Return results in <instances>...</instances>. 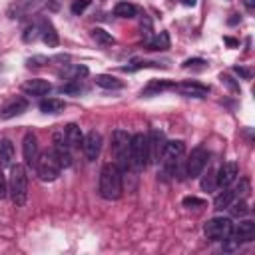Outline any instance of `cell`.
<instances>
[{
    "mask_svg": "<svg viewBox=\"0 0 255 255\" xmlns=\"http://www.w3.org/2000/svg\"><path fill=\"white\" fill-rule=\"evenodd\" d=\"M88 6H90V0H74V4H72V12H74V14H82Z\"/></svg>",
    "mask_w": 255,
    "mask_h": 255,
    "instance_id": "34",
    "label": "cell"
},
{
    "mask_svg": "<svg viewBox=\"0 0 255 255\" xmlns=\"http://www.w3.org/2000/svg\"><path fill=\"white\" fill-rule=\"evenodd\" d=\"M183 207H187V209H199V207H205V199H201V197H195V195H187V197H183Z\"/></svg>",
    "mask_w": 255,
    "mask_h": 255,
    "instance_id": "31",
    "label": "cell"
},
{
    "mask_svg": "<svg viewBox=\"0 0 255 255\" xmlns=\"http://www.w3.org/2000/svg\"><path fill=\"white\" fill-rule=\"evenodd\" d=\"M203 231L213 241H223L233 233V223L229 217H213L203 225Z\"/></svg>",
    "mask_w": 255,
    "mask_h": 255,
    "instance_id": "6",
    "label": "cell"
},
{
    "mask_svg": "<svg viewBox=\"0 0 255 255\" xmlns=\"http://www.w3.org/2000/svg\"><path fill=\"white\" fill-rule=\"evenodd\" d=\"M8 193V181L4 177V171H2V165H0V199H4Z\"/></svg>",
    "mask_w": 255,
    "mask_h": 255,
    "instance_id": "36",
    "label": "cell"
},
{
    "mask_svg": "<svg viewBox=\"0 0 255 255\" xmlns=\"http://www.w3.org/2000/svg\"><path fill=\"white\" fill-rule=\"evenodd\" d=\"M38 108H40V112H44V114H60V112L64 110V102L58 100V98H46V100H42V102L38 104Z\"/></svg>",
    "mask_w": 255,
    "mask_h": 255,
    "instance_id": "22",
    "label": "cell"
},
{
    "mask_svg": "<svg viewBox=\"0 0 255 255\" xmlns=\"http://www.w3.org/2000/svg\"><path fill=\"white\" fill-rule=\"evenodd\" d=\"M229 209V213L233 215V217H243V215H247L249 213V205H247V201L245 199H239V201H231V205L227 207Z\"/></svg>",
    "mask_w": 255,
    "mask_h": 255,
    "instance_id": "27",
    "label": "cell"
},
{
    "mask_svg": "<svg viewBox=\"0 0 255 255\" xmlns=\"http://www.w3.org/2000/svg\"><path fill=\"white\" fill-rule=\"evenodd\" d=\"M173 90H175L177 94H181V96H187V98H205L207 92H209L207 86H203V84H199V82H191V80L181 82V84H175Z\"/></svg>",
    "mask_w": 255,
    "mask_h": 255,
    "instance_id": "10",
    "label": "cell"
},
{
    "mask_svg": "<svg viewBox=\"0 0 255 255\" xmlns=\"http://www.w3.org/2000/svg\"><path fill=\"white\" fill-rule=\"evenodd\" d=\"M207 159H209V153H207L203 147L193 149L191 155H189V159L185 161V175L191 177V179H193V177H199V175L203 173L205 165H207Z\"/></svg>",
    "mask_w": 255,
    "mask_h": 255,
    "instance_id": "7",
    "label": "cell"
},
{
    "mask_svg": "<svg viewBox=\"0 0 255 255\" xmlns=\"http://www.w3.org/2000/svg\"><path fill=\"white\" fill-rule=\"evenodd\" d=\"M114 14L120 18H133V16H137V8L129 2H118L114 6Z\"/></svg>",
    "mask_w": 255,
    "mask_h": 255,
    "instance_id": "24",
    "label": "cell"
},
{
    "mask_svg": "<svg viewBox=\"0 0 255 255\" xmlns=\"http://www.w3.org/2000/svg\"><path fill=\"white\" fill-rule=\"evenodd\" d=\"M50 60L46 58V56H32V58H28L26 60V66L28 68H42V66H46Z\"/></svg>",
    "mask_w": 255,
    "mask_h": 255,
    "instance_id": "33",
    "label": "cell"
},
{
    "mask_svg": "<svg viewBox=\"0 0 255 255\" xmlns=\"http://www.w3.org/2000/svg\"><path fill=\"white\" fill-rule=\"evenodd\" d=\"M8 195L16 207H22L28 199V173H26V167L22 163H16L10 167Z\"/></svg>",
    "mask_w": 255,
    "mask_h": 255,
    "instance_id": "2",
    "label": "cell"
},
{
    "mask_svg": "<svg viewBox=\"0 0 255 255\" xmlns=\"http://www.w3.org/2000/svg\"><path fill=\"white\" fill-rule=\"evenodd\" d=\"M237 173H239V167H237L235 161H227V163H223V165L219 167V171L215 173L217 185H219V187H227V185H231V183L235 181Z\"/></svg>",
    "mask_w": 255,
    "mask_h": 255,
    "instance_id": "12",
    "label": "cell"
},
{
    "mask_svg": "<svg viewBox=\"0 0 255 255\" xmlns=\"http://www.w3.org/2000/svg\"><path fill=\"white\" fill-rule=\"evenodd\" d=\"M235 191H237L235 195H239V193H241L243 197H245V195H249V181H247V179H243V181H241V187H237Z\"/></svg>",
    "mask_w": 255,
    "mask_h": 255,
    "instance_id": "38",
    "label": "cell"
},
{
    "mask_svg": "<svg viewBox=\"0 0 255 255\" xmlns=\"http://www.w3.org/2000/svg\"><path fill=\"white\" fill-rule=\"evenodd\" d=\"M100 88H104V90H120L124 84H122V80H118L116 76H110V74H100V76H96V80H94Z\"/></svg>",
    "mask_w": 255,
    "mask_h": 255,
    "instance_id": "21",
    "label": "cell"
},
{
    "mask_svg": "<svg viewBox=\"0 0 255 255\" xmlns=\"http://www.w3.org/2000/svg\"><path fill=\"white\" fill-rule=\"evenodd\" d=\"M22 153H24V161L28 167H36V161H38V155H40V147H38V139L32 131H28L24 135V141H22Z\"/></svg>",
    "mask_w": 255,
    "mask_h": 255,
    "instance_id": "9",
    "label": "cell"
},
{
    "mask_svg": "<svg viewBox=\"0 0 255 255\" xmlns=\"http://www.w3.org/2000/svg\"><path fill=\"white\" fill-rule=\"evenodd\" d=\"M28 110V100L26 98H22V96H18V98H14L12 102H8L4 108H2V118L4 120H10V118H14V116H20L22 112H26Z\"/></svg>",
    "mask_w": 255,
    "mask_h": 255,
    "instance_id": "15",
    "label": "cell"
},
{
    "mask_svg": "<svg viewBox=\"0 0 255 255\" xmlns=\"http://www.w3.org/2000/svg\"><path fill=\"white\" fill-rule=\"evenodd\" d=\"M40 38H42V42H44L48 48H56L58 42H60L58 32H56L54 24H52L48 18H42V20H40Z\"/></svg>",
    "mask_w": 255,
    "mask_h": 255,
    "instance_id": "13",
    "label": "cell"
},
{
    "mask_svg": "<svg viewBox=\"0 0 255 255\" xmlns=\"http://www.w3.org/2000/svg\"><path fill=\"white\" fill-rule=\"evenodd\" d=\"M243 4H245L247 10H253L255 8V0H243Z\"/></svg>",
    "mask_w": 255,
    "mask_h": 255,
    "instance_id": "40",
    "label": "cell"
},
{
    "mask_svg": "<svg viewBox=\"0 0 255 255\" xmlns=\"http://www.w3.org/2000/svg\"><path fill=\"white\" fill-rule=\"evenodd\" d=\"M22 38H24V42H28V44H30V42H36V40L40 38V22L28 26V28L24 30V36H22Z\"/></svg>",
    "mask_w": 255,
    "mask_h": 255,
    "instance_id": "30",
    "label": "cell"
},
{
    "mask_svg": "<svg viewBox=\"0 0 255 255\" xmlns=\"http://www.w3.org/2000/svg\"><path fill=\"white\" fill-rule=\"evenodd\" d=\"M237 20H239V16L233 14V18H229V24H237Z\"/></svg>",
    "mask_w": 255,
    "mask_h": 255,
    "instance_id": "42",
    "label": "cell"
},
{
    "mask_svg": "<svg viewBox=\"0 0 255 255\" xmlns=\"http://www.w3.org/2000/svg\"><path fill=\"white\" fill-rule=\"evenodd\" d=\"M235 199V189H223L215 199H213V209L217 211H223L231 205V201Z\"/></svg>",
    "mask_w": 255,
    "mask_h": 255,
    "instance_id": "19",
    "label": "cell"
},
{
    "mask_svg": "<svg viewBox=\"0 0 255 255\" xmlns=\"http://www.w3.org/2000/svg\"><path fill=\"white\" fill-rule=\"evenodd\" d=\"M173 86H175V82H167V80H159V82H151L143 92H141V96H151V94H155V92H161V90H173Z\"/></svg>",
    "mask_w": 255,
    "mask_h": 255,
    "instance_id": "26",
    "label": "cell"
},
{
    "mask_svg": "<svg viewBox=\"0 0 255 255\" xmlns=\"http://www.w3.org/2000/svg\"><path fill=\"white\" fill-rule=\"evenodd\" d=\"M147 139H149V161H159L161 149H163V143H165L163 133L157 131V129H153V131L147 135Z\"/></svg>",
    "mask_w": 255,
    "mask_h": 255,
    "instance_id": "18",
    "label": "cell"
},
{
    "mask_svg": "<svg viewBox=\"0 0 255 255\" xmlns=\"http://www.w3.org/2000/svg\"><path fill=\"white\" fill-rule=\"evenodd\" d=\"M225 44H229V46H237V42H235L233 38H225Z\"/></svg>",
    "mask_w": 255,
    "mask_h": 255,
    "instance_id": "41",
    "label": "cell"
},
{
    "mask_svg": "<svg viewBox=\"0 0 255 255\" xmlns=\"http://www.w3.org/2000/svg\"><path fill=\"white\" fill-rule=\"evenodd\" d=\"M46 6L50 10H58L60 8V0H46Z\"/></svg>",
    "mask_w": 255,
    "mask_h": 255,
    "instance_id": "39",
    "label": "cell"
},
{
    "mask_svg": "<svg viewBox=\"0 0 255 255\" xmlns=\"http://www.w3.org/2000/svg\"><path fill=\"white\" fill-rule=\"evenodd\" d=\"M122 189V169L116 163H106L100 171V195L108 201H114L120 199Z\"/></svg>",
    "mask_w": 255,
    "mask_h": 255,
    "instance_id": "1",
    "label": "cell"
},
{
    "mask_svg": "<svg viewBox=\"0 0 255 255\" xmlns=\"http://www.w3.org/2000/svg\"><path fill=\"white\" fill-rule=\"evenodd\" d=\"M60 92H64V94H80L82 92V82L80 80H70L68 84H64L60 88Z\"/></svg>",
    "mask_w": 255,
    "mask_h": 255,
    "instance_id": "32",
    "label": "cell"
},
{
    "mask_svg": "<svg viewBox=\"0 0 255 255\" xmlns=\"http://www.w3.org/2000/svg\"><path fill=\"white\" fill-rule=\"evenodd\" d=\"M205 60H201V58H193V60H185L183 62V68H205Z\"/></svg>",
    "mask_w": 255,
    "mask_h": 255,
    "instance_id": "35",
    "label": "cell"
},
{
    "mask_svg": "<svg viewBox=\"0 0 255 255\" xmlns=\"http://www.w3.org/2000/svg\"><path fill=\"white\" fill-rule=\"evenodd\" d=\"M129 141H131V135L126 129H116L114 135H112V151H114V157H116L114 163L122 171L131 167V163H129Z\"/></svg>",
    "mask_w": 255,
    "mask_h": 255,
    "instance_id": "4",
    "label": "cell"
},
{
    "mask_svg": "<svg viewBox=\"0 0 255 255\" xmlns=\"http://www.w3.org/2000/svg\"><path fill=\"white\" fill-rule=\"evenodd\" d=\"M233 72H235L237 76H241V78H245V80H251V72H249L247 68H241V66H235V68H233Z\"/></svg>",
    "mask_w": 255,
    "mask_h": 255,
    "instance_id": "37",
    "label": "cell"
},
{
    "mask_svg": "<svg viewBox=\"0 0 255 255\" xmlns=\"http://www.w3.org/2000/svg\"><path fill=\"white\" fill-rule=\"evenodd\" d=\"M52 90V84L48 80H40V78H34V80H28L22 84V92L30 94V96H44Z\"/></svg>",
    "mask_w": 255,
    "mask_h": 255,
    "instance_id": "14",
    "label": "cell"
},
{
    "mask_svg": "<svg viewBox=\"0 0 255 255\" xmlns=\"http://www.w3.org/2000/svg\"><path fill=\"white\" fill-rule=\"evenodd\" d=\"M14 145L10 139H0V165H12Z\"/></svg>",
    "mask_w": 255,
    "mask_h": 255,
    "instance_id": "23",
    "label": "cell"
},
{
    "mask_svg": "<svg viewBox=\"0 0 255 255\" xmlns=\"http://www.w3.org/2000/svg\"><path fill=\"white\" fill-rule=\"evenodd\" d=\"M219 80H221V84H223L229 92H233V94H239V92H241L239 82H237V80H233V76H229V74H221V76H219Z\"/></svg>",
    "mask_w": 255,
    "mask_h": 255,
    "instance_id": "29",
    "label": "cell"
},
{
    "mask_svg": "<svg viewBox=\"0 0 255 255\" xmlns=\"http://www.w3.org/2000/svg\"><path fill=\"white\" fill-rule=\"evenodd\" d=\"M147 48H149V50H155V52L167 50V48H169V34H167V32L155 34L151 40H147Z\"/></svg>",
    "mask_w": 255,
    "mask_h": 255,
    "instance_id": "20",
    "label": "cell"
},
{
    "mask_svg": "<svg viewBox=\"0 0 255 255\" xmlns=\"http://www.w3.org/2000/svg\"><path fill=\"white\" fill-rule=\"evenodd\" d=\"M92 38H94L98 44H102V46H114V44H116L114 36H112L110 32H106L104 28H94V30H92Z\"/></svg>",
    "mask_w": 255,
    "mask_h": 255,
    "instance_id": "25",
    "label": "cell"
},
{
    "mask_svg": "<svg viewBox=\"0 0 255 255\" xmlns=\"http://www.w3.org/2000/svg\"><path fill=\"white\" fill-rule=\"evenodd\" d=\"M237 241H253L255 237V221L251 219H243L237 223V227H233V233H231Z\"/></svg>",
    "mask_w": 255,
    "mask_h": 255,
    "instance_id": "16",
    "label": "cell"
},
{
    "mask_svg": "<svg viewBox=\"0 0 255 255\" xmlns=\"http://www.w3.org/2000/svg\"><path fill=\"white\" fill-rule=\"evenodd\" d=\"M64 139H66L68 147L80 149L82 143H84V133H82L80 126H76V124H68V126L64 128Z\"/></svg>",
    "mask_w": 255,
    "mask_h": 255,
    "instance_id": "17",
    "label": "cell"
},
{
    "mask_svg": "<svg viewBox=\"0 0 255 255\" xmlns=\"http://www.w3.org/2000/svg\"><path fill=\"white\" fill-rule=\"evenodd\" d=\"M82 149H84V155H86L88 161L98 159V155H100V151H102V135H100L96 129L88 131V133L84 135Z\"/></svg>",
    "mask_w": 255,
    "mask_h": 255,
    "instance_id": "8",
    "label": "cell"
},
{
    "mask_svg": "<svg viewBox=\"0 0 255 255\" xmlns=\"http://www.w3.org/2000/svg\"><path fill=\"white\" fill-rule=\"evenodd\" d=\"M42 4H46V0H18L8 8V16L10 18H22V16L38 10V6H42Z\"/></svg>",
    "mask_w": 255,
    "mask_h": 255,
    "instance_id": "11",
    "label": "cell"
},
{
    "mask_svg": "<svg viewBox=\"0 0 255 255\" xmlns=\"http://www.w3.org/2000/svg\"><path fill=\"white\" fill-rule=\"evenodd\" d=\"M199 185H201V189H203V191H215V187H217V179H215V171H211V169H207V173H203V177H201V181H199Z\"/></svg>",
    "mask_w": 255,
    "mask_h": 255,
    "instance_id": "28",
    "label": "cell"
},
{
    "mask_svg": "<svg viewBox=\"0 0 255 255\" xmlns=\"http://www.w3.org/2000/svg\"><path fill=\"white\" fill-rule=\"evenodd\" d=\"M129 163L133 169H145L149 163V139L145 133H133L129 141Z\"/></svg>",
    "mask_w": 255,
    "mask_h": 255,
    "instance_id": "3",
    "label": "cell"
},
{
    "mask_svg": "<svg viewBox=\"0 0 255 255\" xmlns=\"http://www.w3.org/2000/svg\"><path fill=\"white\" fill-rule=\"evenodd\" d=\"M34 169H36V173L40 175L42 181H54L62 171V167H60V163H58V159H56L52 149L50 151H42L38 155V161H36Z\"/></svg>",
    "mask_w": 255,
    "mask_h": 255,
    "instance_id": "5",
    "label": "cell"
},
{
    "mask_svg": "<svg viewBox=\"0 0 255 255\" xmlns=\"http://www.w3.org/2000/svg\"><path fill=\"white\" fill-rule=\"evenodd\" d=\"M181 2H183L185 6H193V4H195V0H181Z\"/></svg>",
    "mask_w": 255,
    "mask_h": 255,
    "instance_id": "43",
    "label": "cell"
}]
</instances>
